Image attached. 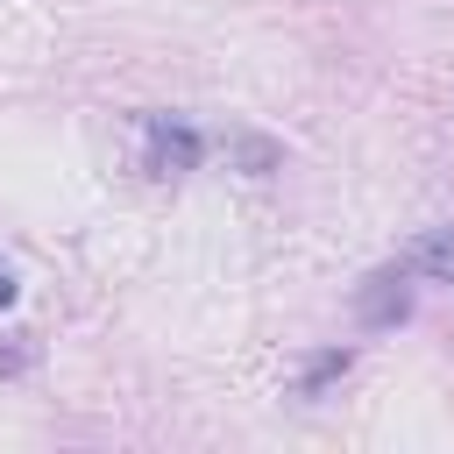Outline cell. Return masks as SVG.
Masks as SVG:
<instances>
[{"mask_svg":"<svg viewBox=\"0 0 454 454\" xmlns=\"http://www.w3.org/2000/svg\"><path fill=\"white\" fill-rule=\"evenodd\" d=\"M28 369V348H21V333H0V376H21Z\"/></svg>","mask_w":454,"mask_h":454,"instance_id":"8992f818","label":"cell"},{"mask_svg":"<svg viewBox=\"0 0 454 454\" xmlns=\"http://www.w3.org/2000/svg\"><path fill=\"white\" fill-rule=\"evenodd\" d=\"M234 156H241L248 177H270V170H277V142H270V135H234Z\"/></svg>","mask_w":454,"mask_h":454,"instance_id":"5b68a950","label":"cell"},{"mask_svg":"<svg viewBox=\"0 0 454 454\" xmlns=\"http://www.w3.org/2000/svg\"><path fill=\"white\" fill-rule=\"evenodd\" d=\"M206 156V135L177 114H142V170L149 177H192Z\"/></svg>","mask_w":454,"mask_h":454,"instance_id":"6da1fadb","label":"cell"},{"mask_svg":"<svg viewBox=\"0 0 454 454\" xmlns=\"http://www.w3.org/2000/svg\"><path fill=\"white\" fill-rule=\"evenodd\" d=\"M411 319V284H404V262H383L355 284V326L362 333H390Z\"/></svg>","mask_w":454,"mask_h":454,"instance_id":"7a4b0ae2","label":"cell"},{"mask_svg":"<svg viewBox=\"0 0 454 454\" xmlns=\"http://www.w3.org/2000/svg\"><path fill=\"white\" fill-rule=\"evenodd\" d=\"M404 270H419L426 284H447V291H454V227H426V234L404 248Z\"/></svg>","mask_w":454,"mask_h":454,"instance_id":"3957f363","label":"cell"},{"mask_svg":"<svg viewBox=\"0 0 454 454\" xmlns=\"http://www.w3.org/2000/svg\"><path fill=\"white\" fill-rule=\"evenodd\" d=\"M14 291H21V284H14V270H7V262H0V312H7V305H14Z\"/></svg>","mask_w":454,"mask_h":454,"instance_id":"52a82bcc","label":"cell"},{"mask_svg":"<svg viewBox=\"0 0 454 454\" xmlns=\"http://www.w3.org/2000/svg\"><path fill=\"white\" fill-rule=\"evenodd\" d=\"M348 369H355V355H348V348H319V355L305 362V376H298V397H319V390H326V383H340Z\"/></svg>","mask_w":454,"mask_h":454,"instance_id":"277c9868","label":"cell"}]
</instances>
